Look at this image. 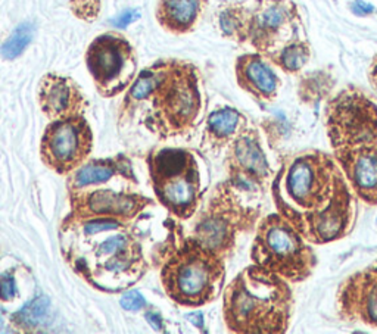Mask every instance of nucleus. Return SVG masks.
Masks as SVG:
<instances>
[{
  "label": "nucleus",
  "mask_w": 377,
  "mask_h": 334,
  "mask_svg": "<svg viewBox=\"0 0 377 334\" xmlns=\"http://www.w3.org/2000/svg\"><path fill=\"white\" fill-rule=\"evenodd\" d=\"M270 187L277 212L311 244L342 240L355 227L357 196L333 153L285 155Z\"/></svg>",
  "instance_id": "nucleus-1"
},
{
  "label": "nucleus",
  "mask_w": 377,
  "mask_h": 334,
  "mask_svg": "<svg viewBox=\"0 0 377 334\" xmlns=\"http://www.w3.org/2000/svg\"><path fill=\"white\" fill-rule=\"evenodd\" d=\"M222 300L227 328L241 334L286 333L295 302L285 279L255 264L237 274Z\"/></svg>",
  "instance_id": "nucleus-2"
},
{
  "label": "nucleus",
  "mask_w": 377,
  "mask_h": 334,
  "mask_svg": "<svg viewBox=\"0 0 377 334\" xmlns=\"http://www.w3.org/2000/svg\"><path fill=\"white\" fill-rule=\"evenodd\" d=\"M225 277V258L205 249L192 237L174 246L161 272L169 296L189 307H199L217 299Z\"/></svg>",
  "instance_id": "nucleus-3"
},
{
  "label": "nucleus",
  "mask_w": 377,
  "mask_h": 334,
  "mask_svg": "<svg viewBox=\"0 0 377 334\" xmlns=\"http://www.w3.org/2000/svg\"><path fill=\"white\" fill-rule=\"evenodd\" d=\"M252 195L259 193L246 190L230 180L220 184L208 209L194 225L192 239L221 258L230 256L239 235L252 231L259 221L261 207L254 203L258 197Z\"/></svg>",
  "instance_id": "nucleus-4"
},
{
  "label": "nucleus",
  "mask_w": 377,
  "mask_h": 334,
  "mask_svg": "<svg viewBox=\"0 0 377 334\" xmlns=\"http://www.w3.org/2000/svg\"><path fill=\"white\" fill-rule=\"evenodd\" d=\"M250 259L287 283L308 280L318 265L311 243L278 212L258 221Z\"/></svg>",
  "instance_id": "nucleus-5"
},
{
  "label": "nucleus",
  "mask_w": 377,
  "mask_h": 334,
  "mask_svg": "<svg viewBox=\"0 0 377 334\" xmlns=\"http://www.w3.org/2000/svg\"><path fill=\"white\" fill-rule=\"evenodd\" d=\"M148 99L153 109L146 118L150 132L161 137L187 132L201 112L197 71L181 62H164L162 77Z\"/></svg>",
  "instance_id": "nucleus-6"
},
{
  "label": "nucleus",
  "mask_w": 377,
  "mask_h": 334,
  "mask_svg": "<svg viewBox=\"0 0 377 334\" xmlns=\"http://www.w3.org/2000/svg\"><path fill=\"white\" fill-rule=\"evenodd\" d=\"M325 121L333 152L377 146V102L357 87L329 99Z\"/></svg>",
  "instance_id": "nucleus-7"
},
{
  "label": "nucleus",
  "mask_w": 377,
  "mask_h": 334,
  "mask_svg": "<svg viewBox=\"0 0 377 334\" xmlns=\"http://www.w3.org/2000/svg\"><path fill=\"white\" fill-rule=\"evenodd\" d=\"M153 190L162 205L178 218H190L201 199L197 159L183 149H162L148 158Z\"/></svg>",
  "instance_id": "nucleus-8"
},
{
  "label": "nucleus",
  "mask_w": 377,
  "mask_h": 334,
  "mask_svg": "<svg viewBox=\"0 0 377 334\" xmlns=\"http://www.w3.org/2000/svg\"><path fill=\"white\" fill-rule=\"evenodd\" d=\"M249 9L248 43L265 57L302 37V18L293 0H254Z\"/></svg>",
  "instance_id": "nucleus-9"
},
{
  "label": "nucleus",
  "mask_w": 377,
  "mask_h": 334,
  "mask_svg": "<svg viewBox=\"0 0 377 334\" xmlns=\"http://www.w3.org/2000/svg\"><path fill=\"white\" fill-rule=\"evenodd\" d=\"M87 67L104 96H115L127 87L137 68L130 43L121 36L97 37L87 50Z\"/></svg>",
  "instance_id": "nucleus-10"
},
{
  "label": "nucleus",
  "mask_w": 377,
  "mask_h": 334,
  "mask_svg": "<svg viewBox=\"0 0 377 334\" xmlns=\"http://www.w3.org/2000/svg\"><path fill=\"white\" fill-rule=\"evenodd\" d=\"M92 151V132L81 117L53 121L41 139L40 153L45 164L61 176L86 161Z\"/></svg>",
  "instance_id": "nucleus-11"
},
{
  "label": "nucleus",
  "mask_w": 377,
  "mask_h": 334,
  "mask_svg": "<svg viewBox=\"0 0 377 334\" xmlns=\"http://www.w3.org/2000/svg\"><path fill=\"white\" fill-rule=\"evenodd\" d=\"M226 164L229 180L236 186L257 193L271 186L273 169L255 127H248L229 144Z\"/></svg>",
  "instance_id": "nucleus-12"
},
{
  "label": "nucleus",
  "mask_w": 377,
  "mask_h": 334,
  "mask_svg": "<svg viewBox=\"0 0 377 334\" xmlns=\"http://www.w3.org/2000/svg\"><path fill=\"white\" fill-rule=\"evenodd\" d=\"M69 195H71V214L64 220L65 228L93 218H114L121 223H129L152 203V200L143 196L113 190H94L90 193L69 190Z\"/></svg>",
  "instance_id": "nucleus-13"
},
{
  "label": "nucleus",
  "mask_w": 377,
  "mask_h": 334,
  "mask_svg": "<svg viewBox=\"0 0 377 334\" xmlns=\"http://www.w3.org/2000/svg\"><path fill=\"white\" fill-rule=\"evenodd\" d=\"M336 311L346 323H361L377 328V259L353 272L339 284Z\"/></svg>",
  "instance_id": "nucleus-14"
},
{
  "label": "nucleus",
  "mask_w": 377,
  "mask_h": 334,
  "mask_svg": "<svg viewBox=\"0 0 377 334\" xmlns=\"http://www.w3.org/2000/svg\"><path fill=\"white\" fill-rule=\"evenodd\" d=\"M358 200L377 207V146L333 152Z\"/></svg>",
  "instance_id": "nucleus-15"
},
{
  "label": "nucleus",
  "mask_w": 377,
  "mask_h": 334,
  "mask_svg": "<svg viewBox=\"0 0 377 334\" xmlns=\"http://www.w3.org/2000/svg\"><path fill=\"white\" fill-rule=\"evenodd\" d=\"M234 72L241 89L255 97L258 102L271 104L280 93V77L277 76L273 64L258 52L237 57Z\"/></svg>",
  "instance_id": "nucleus-16"
},
{
  "label": "nucleus",
  "mask_w": 377,
  "mask_h": 334,
  "mask_svg": "<svg viewBox=\"0 0 377 334\" xmlns=\"http://www.w3.org/2000/svg\"><path fill=\"white\" fill-rule=\"evenodd\" d=\"M40 106L53 121L80 117L86 100L73 80L46 76L40 83Z\"/></svg>",
  "instance_id": "nucleus-17"
},
{
  "label": "nucleus",
  "mask_w": 377,
  "mask_h": 334,
  "mask_svg": "<svg viewBox=\"0 0 377 334\" xmlns=\"http://www.w3.org/2000/svg\"><path fill=\"white\" fill-rule=\"evenodd\" d=\"M248 118L234 108L225 106L209 113L204 133V146L221 151L248 128Z\"/></svg>",
  "instance_id": "nucleus-18"
},
{
  "label": "nucleus",
  "mask_w": 377,
  "mask_h": 334,
  "mask_svg": "<svg viewBox=\"0 0 377 334\" xmlns=\"http://www.w3.org/2000/svg\"><path fill=\"white\" fill-rule=\"evenodd\" d=\"M117 174L131 181H136L130 161L120 155L114 159H105V161H92L80 168L73 179L69 180V190H80V188H85L87 186L105 183L117 176Z\"/></svg>",
  "instance_id": "nucleus-19"
},
{
  "label": "nucleus",
  "mask_w": 377,
  "mask_h": 334,
  "mask_svg": "<svg viewBox=\"0 0 377 334\" xmlns=\"http://www.w3.org/2000/svg\"><path fill=\"white\" fill-rule=\"evenodd\" d=\"M208 0H161L158 21L169 32L187 33L197 24Z\"/></svg>",
  "instance_id": "nucleus-20"
},
{
  "label": "nucleus",
  "mask_w": 377,
  "mask_h": 334,
  "mask_svg": "<svg viewBox=\"0 0 377 334\" xmlns=\"http://www.w3.org/2000/svg\"><path fill=\"white\" fill-rule=\"evenodd\" d=\"M267 60L282 69L289 76H295L301 72L311 60V46L304 37L293 40L283 48L273 52L267 56Z\"/></svg>",
  "instance_id": "nucleus-21"
},
{
  "label": "nucleus",
  "mask_w": 377,
  "mask_h": 334,
  "mask_svg": "<svg viewBox=\"0 0 377 334\" xmlns=\"http://www.w3.org/2000/svg\"><path fill=\"white\" fill-rule=\"evenodd\" d=\"M221 34L237 43H245L249 37L250 9L243 4H229L218 13Z\"/></svg>",
  "instance_id": "nucleus-22"
},
{
  "label": "nucleus",
  "mask_w": 377,
  "mask_h": 334,
  "mask_svg": "<svg viewBox=\"0 0 377 334\" xmlns=\"http://www.w3.org/2000/svg\"><path fill=\"white\" fill-rule=\"evenodd\" d=\"M334 85L329 71H314L302 77L298 87V97L304 105L314 106L326 99Z\"/></svg>",
  "instance_id": "nucleus-23"
},
{
  "label": "nucleus",
  "mask_w": 377,
  "mask_h": 334,
  "mask_svg": "<svg viewBox=\"0 0 377 334\" xmlns=\"http://www.w3.org/2000/svg\"><path fill=\"white\" fill-rule=\"evenodd\" d=\"M162 72H164V62H159L142 71L133 83L127 99H125V106L129 108L134 104H141V102L146 100L150 96V93L155 90V87L158 85L162 77Z\"/></svg>",
  "instance_id": "nucleus-24"
},
{
  "label": "nucleus",
  "mask_w": 377,
  "mask_h": 334,
  "mask_svg": "<svg viewBox=\"0 0 377 334\" xmlns=\"http://www.w3.org/2000/svg\"><path fill=\"white\" fill-rule=\"evenodd\" d=\"M33 36H34V25L30 22H22L3 43L0 53H2V56L6 57V60H15V57H18L27 49V46L30 45Z\"/></svg>",
  "instance_id": "nucleus-25"
},
{
  "label": "nucleus",
  "mask_w": 377,
  "mask_h": 334,
  "mask_svg": "<svg viewBox=\"0 0 377 334\" xmlns=\"http://www.w3.org/2000/svg\"><path fill=\"white\" fill-rule=\"evenodd\" d=\"M49 308V300L46 298H37L31 303L24 307L18 314L13 316V321L22 328H34L37 327L41 319L45 318Z\"/></svg>",
  "instance_id": "nucleus-26"
},
{
  "label": "nucleus",
  "mask_w": 377,
  "mask_h": 334,
  "mask_svg": "<svg viewBox=\"0 0 377 334\" xmlns=\"http://www.w3.org/2000/svg\"><path fill=\"white\" fill-rule=\"evenodd\" d=\"M261 125L265 136H267L269 146L273 151H280L283 141L289 137L290 133V127L287 125V123L280 117H274L264 120Z\"/></svg>",
  "instance_id": "nucleus-27"
},
{
  "label": "nucleus",
  "mask_w": 377,
  "mask_h": 334,
  "mask_svg": "<svg viewBox=\"0 0 377 334\" xmlns=\"http://www.w3.org/2000/svg\"><path fill=\"white\" fill-rule=\"evenodd\" d=\"M124 223L114 220V218H93V220H87L83 223V231L86 235H97L104 233V231L117 230L122 227Z\"/></svg>",
  "instance_id": "nucleus-28"
},
{
  "label": "nucleus",
  "mask_w": 377,
  "mask_h": 334,
  "mask_svg": "<svg viewBox=\"0 0 377 334\" xmlns=\"http://www.w3.org/2000/svg\"><path fill=\"white\" fill-rule=\"evenodd\" d=\"M17 296L15 279L12 272H3L0 275V300L9 302Z\"/></svg>",
  "instance_id": "nucleus-29"
},
{
  "label": "nucleus",
  "mask_w": 377,
  "mask_h": 334,
  "mask_svg": "<svg viewBox=\"0 0 377 334\" xmlns=\"http://www.w3.org/2000/svg\"><path fill=\"white\" fill-rule=\"evenodd\" d=\"M146 305L145 298L138 292H129L121 298V307L127 311H138Z\"/></svg>",
  "instance_id": "nucleus-30"
},
{
  "label": "nucleus",
  "mask_w": 377,
  "mask_h": 334,
  "mask_svg": "<svg viewBox=\"0 0 377 334\" xmlns=\"http://www.w3.org/2000/svg\"><path fill=\"white\" fill-rule=\"evenodd\" d=\"M138 17H141V13H138L137 11L127 9V11L121 12L117 18H114L113 24L117 28H125V27H129L131 22H134L136 20H138Z\"/></svg>",
  "instance_id": "nucleus-31"
},
{
  "label": "nucleus",
  "mask_w": 377,
  "mask_h": 334,
  "mask_svg": "<svg viewBox=\"0 0 377 334\" xmlns=\"http://www.w3.org/2000/svg\"><path fill=\"white\" fill-rule=\"evenodd\" d=\"M351 9L358 17L371 15V13L374 12V6H371L370 4L362 2V0H354V4L351 5Z\"/></svg>",
  "instance_id": "nucleus-32"
},
{
  "label": "nucleus",
  "mask_w": 377,
  "mask_h": 334,
  "mask_svg": "<svg viewBox=\"0 0 377 334\" xmlns=\"http://www.w3.org/2000/svg\"><path fill=\"white\" fill-rule=\"evenodd\" d=\"M367 78H369V83H370V85H371V89L377 93V55L373 56L371 64H370V67H369Z\"/></svg>",
  "instance_id": "nucleus-33"
},
{
  "label": "nucleus",
  "mask_w": 377,
  "mask_h": 334,
  "mask_svg": "<svg viewBox=\"0 0 377 334\" xmlns=\"http://www.w3.org/2000/svg\"><path fill=\"white\" fill-rule=\"evenodd\" d=\"M146 319L152 324V327L155 330H164V324H162V318L159 314H153V312H148L146 314Z\"/></svg>",
  "instance_id": "nucleus-34"
},
{
  "label": "nucleus",
  "mask_w": 377,
  "mask_h": 334,
  "mask_svg": "<svg viewBox=\"0 0 377 334\" xmlns=\"http://www.w3.org/2000/svg\"><path fill=\"white\" fill-rule=\"evenodd\" d=\"M187 318H189L190 321H192L194 326H197V327L204 328V315H202L201 312H197V314H190Z\"/></svg>",
  "instance_id": "nucleus-35"
}]
</instances>
